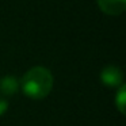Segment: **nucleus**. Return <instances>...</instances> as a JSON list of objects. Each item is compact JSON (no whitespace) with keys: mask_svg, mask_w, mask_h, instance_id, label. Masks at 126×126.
Wrapping results in <instances>:
<instances>
[{"mask_svg":"<svg viewBox=\"0 0 126 126\" xmlns=\"http://www.w3.org/2000/svg\"><path fill=\"white\" fill-rule=\"evenodd\" d=\"M20 87L26 96L31 99H42L49 95L53 88V75L44 66H34L23 75Z\"/></svg>","mask_w":126,"mask_h":126,"instance_id":"nucleus-1","label":"nucleus"},{"mask_svg":"<svg viewBox=\"0 0 126 126\" xmlns=\"http://www.w3.org/2000/svg\"><path fill=\"white\" fill-rule=\"evenodd\" d=\"M100 80L103 84L109 85V87H118V85H122L123 73L118 66L109 65L102 69Z\"/></svg>","mask_w":126,"mask_h":126,"instance_id":"nucleus-2","label":"nucleus"},{"mask_svg":"<svg viewBox=\"0 0 126 126\" xmlns=\"http://www.w3.org/2000/svg\"><path fill=\"white\" fill-rule=\"evenodd\" d=\"M98 6L107 15H119L126 8V0H98Z\"/></svg>","mask_w":126,"mask_h":126,"instance_id":"nucleus-3","label":"nucleus"},{"mask_svg":"<svg viewBox=\"0 0 126 126\" xmlns=\"http://www.w3.org/2000/svg\"><path fill=\"white\" fill-rule=\"evenodd\" d=\"M19 88V83L14 76H4L0 80V92L3 95H14Z\"/></svg>","mask_w":126,"mask_h":126,"instance_id":"nucleus-4","label":"nucleus"},{"mask_svg":"<svg viewBox=\"0 0 126 126\" xmlns=\"http://www.w3.org/2000/svg\"><path fill=\"white\" fill-rule=\"evenodd\" d=\"M115 103L121 112H125V85H121V90L115 96Z\"/></svg>","mask_w":126,"mask_h":126,"instance_id":"nucleus-5","label":"nucleus"},{"mask_svg":"<svg viewBox=\"0 0 126 126\" xmlns=\"http://www.w3.org/2000/svg\"><path fill=\"white\" fill-rule=\"evenodd\" d=\"M6 110H7V102L0 96V115H3Z\"/></svg>","mask_w":126,"mask_h":126,"instance_id":"nucleus-6","label":"nucleus"}]
</instances>
